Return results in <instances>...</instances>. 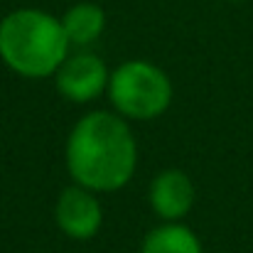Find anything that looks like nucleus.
<instances>
[{
	"label": "nucleus",
	"mask_w": 253,
	"mask_h": 253,
	"mask_svg": "<svg viewBox=\"0 0 253 253\" xmlns=\"http://www.w3.org/2000/svg\"><path fill=\"white\" fill-rule=\"evenodd\" d=\"M54 221L59 231L74 241H88L101 231L103 224V207L96 192L82 184H72L62 189L54 204Z\"/></svg>",
	"instance_id": "obj_5"
},
{
	"label": "nucleus",
	"mask_w": 253,
	"mask_h": 253,
	"mask_svg": "<svg viewBox=\"0 0 253 253\" xmlns=\"http://www.w3.org/2000/svg\"><path fill=\"white\" fill-rule=\"evenodd\" d=\"M62 25L72 47H88L103 35L106 12L96 2H77L64 12Z\"/></svg>",
	"instance_id": "obj_7"
},
{
	"label": "nucleus",
	"mask_w": 253,
	"mask_h": 253,
	"mask_svg": "<svg viewBox=\"0 0 253 253\" xmlns=\"http://www.w3.org/2000/svg\"><path fill=\"white\" fill-rule=\"evenodd\" d=\"M108 77L111 72L98 54L77 52L64 59V64L54 74V82H57V91L67 101L88 103V101H96L108 88Z\"/></svg>",
	"instance_id": "obj_4"
},
{
	"label": "nucleus",
	"mask_w": 253,
	"mask_h": 253,
	"mask_svg": "<svg viewBox=\"0 0 253 253\" xmlns=\"http://www.w3.org/2000/svg\"><path fill=\"white\" fill-rule=\"evenodd\" d=\"M140 253H204L199 236L182 221H165L143 239Z\"/></svg>",
	"instance_id": "obj_8"
},
{
	"label": "nucleus",
	"mask_w": 253,
	"mask_h": 253,
	"mask_svg": "<svg viewBox=\"0 0 253 253\" xmlns=\"http://www.w3.org/2000/svg\"><path fill=\"white\" fill-rule=\"evenodd\" d=\"M67 169L74 184L91 192H118L138 168V140L116 111L82 116L67 138Z\"/></svg>",
	"instance_id": "obj_1"
},
{
	"label": "nucleus",
	"mask_w": 253,
	"mask_h": 253,
	"mask_svg": "<svg viewBox=\"0 0 253 253\" xmlns=\"http://www.w3.org/2000/svg\"><path fill=\"white\" fill-rule=\"evenodd\" d=\"M108 98L126 121L160 118L172 103V82L155 64L130 59L116 67L108 77Z\"/></svg>",
	"instance_id": "obj_3"
},
{
	"label": "nucleus",
	"mask_w": 253,
	"mask_h": 253,
	"mask_svg": "<svg viewBox=\"0 0 253 253\" xmlns=\"http://www.w3.org/2000/svg\"><path fill=\"white\" fill-rule=\"evenodd\" d=\"M69 37L52 12L20 7L0 20V59L25 79H47L69 57Z\"/></svg>",
	"instance_id": "obj_2"
},
{
	"label": "nucleus",
	"mask_w": 253,
	"mask_h": 253,
	"mask_svg": "<svg viewBox=\"0 0 253 253\" xmlns=\"http://www.w3.org/2000/svg\"><path fill=\"white\" fill-rule=\"evenodd\" d=\"M229 2H244V0H229Z\"/></svg>",
	"instance_id": "obj_9"
},
{
	"label": "nucleus",
	"mask_w": 253,
	"mask_h": 253,
	"mask_svg": "<svg viewBox=\"0 0 253 253\" xmlns=\"http://www.w3.org/2000/svg\"><path fill=\"white\" fill-rule=\"evenodd\" d=\"M194 199H197L194 182L189 179L187 172L174 168L155 174L150 182V189H148L150 209L163 221H182L192 211Z\"/></svg>",
	"instance_id": "obj_6"
}]
</instances>
